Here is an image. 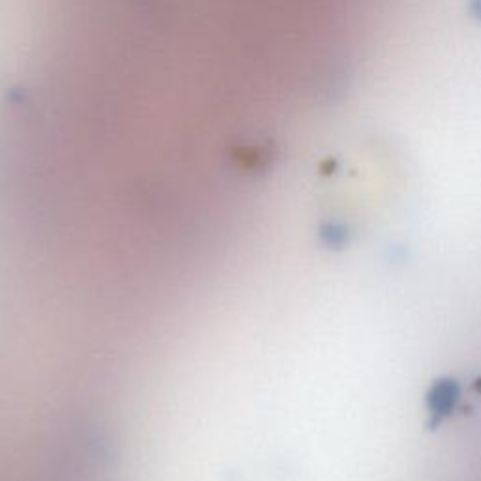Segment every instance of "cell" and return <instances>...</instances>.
<instances>
[{
	"label": "cell",
	"instance_id": "obj_1",
	"mask_svg": "<svg viewBox=\"0 0 481 481\" xmlns=\"http://www.w3.org/2000/svg\"><path fill=\"white\" fill-rule=\"evenodd\" d=\"M461 401V386L455 378H440L431 386L429 393H427L425 403L429 415H431V423L429 427H438L451 412Z\"/></svg>",
	"mask_w": 481,
	"mask_h": 481
}]
</instances>
